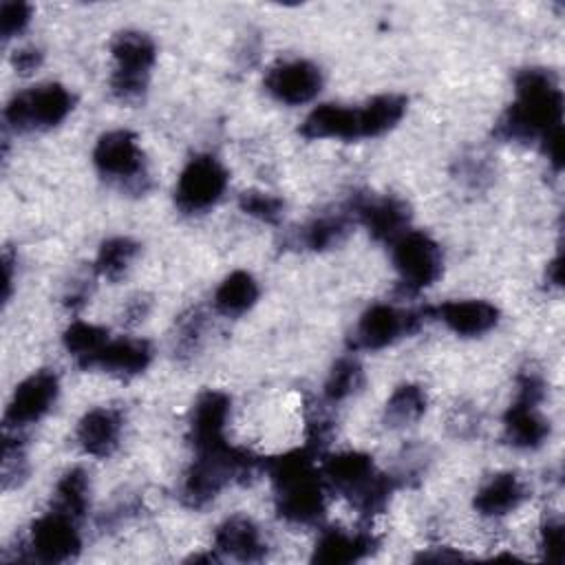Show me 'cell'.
Returning a JSON list of instances; mask_svg holds the SVG:
<instances>
[{
    "mask_svg": "<svg viewBox=\"0 0 565 565\" xmlns=\"http://www.w3.org/2000/svg\"><path fill=\"white\" fill-rule=\"evenodd\" d=\"M353 221L362 223L380 243H395L411 223V207L393 194H353L347 203Z\"/></svg>",
    "mask_w": 565,
    "mask_h": 565,
    "instance_id": "obj_13",
    "label": "cell"
},
{
    "mask_svg": "<svg viewBox=\"0 0 565 565\" xmlns=\"http://www.w3.org/2000/svg\"><path fill=\"white\" fill-rule=\"evenodd\" d=\"M539 143H541V150L547 157L550 166L556 172H561V168H563V126L550 130Z\"/></svg>",
    "mask_w": 565,
    "mask_h": 565,
    "instance_id": "obj_38",
    "label": "cell"
},
{
    "mask_svg": "<svg viewBox=\"0 0 565 565\" xmlns=\"http://www.w3.org/2000/svg\"><path fill=\"white\" fill-rule=\"evenodd\" d=\"M320 472L327 490L344 497L366 519L384 512L391 494L399 488L395 475L377 470L373 457L360 450H344L322 459Z\"/></svg>",
    "mask_w": 565,
    "mask_h": 565,
    "instance_id": "obj_4",
    "label": "cell"
},
{
    "mask_svg": "<svg viewBox=\"0 0 565 565\" xmlns=\"http://www.w3.org/2000/svg\"><path fill=\"white\" fill-rule=\"evenodd\" d=\"M214 550L241 563H260L267 556V543L260 536L258 525L245 516H227L214 532Z\"/></svg>",
    "mask_w": 565,
    "mask_h": 565,
    "instance_id": "obj_18",
    "label": "cell"
},
{
    "mask_svg": "<svg viewBox=\"0 0 565 565\" xmlns=\"http://www.w3.org/2000/svg\"><path fill=\"white\" fill-rule=\"evenodd\" d=\"M60 395V377L53 369H40L24 377L4 411V430H20L40 422Z\"/></svg>",
    "mask_w": 565,
    "mask_h": 565,
    "instance_id": "obj_14",
    "label": "cell"
},
{
    "mask_svg": "<svg viewBox=\"0 0 565 565\" xmlns=\"http://www.w3.org/2000/svg\"><path fill=\"white\" fill-rule=\"evenodd\" d=\"M316 457L318 452L305 444L302 448L265 459L276 514L291 525H316L327 512V486Z\"/></svg>",
    "mask_w": 565,
    "mask_h": 565,
    "instance_id": "obj_2",
    "label": "cell"
},
{
    "mask_svg": "<svg viewBox=\"0 0 565 565\" xmlns=\"http://www.w3.org/2000/svg\"><path fill=\"white\" fill-rule=\"evenodd\" d=\"M137 254H139V243L137 241H132L128 236L106 238L97 249L93 271L97 276L115 282L128 271V267L132 265Z\"/></svg>",
    "mask_w": 565,
    "mask_h": 565,
    "instance_id": "obj_30",
    "label": "cell"
},
{
    "mask_svg": "<svg viewBox=\"0 0 565 565\" xmlns=\"http://www.w3.org/2000/svg\"><path fill=\"white\" fill-rule=\"evenodd\" d=\"M93 163L102 179L126 194L141 196L152 188L150 170L135 132L119 128L104 132L93 148Z\"/></svg>",
    "mask_w": 565,
    "mask_h": 565,
    "instance_id": "obj_5",
    "label": "cell"
},
{
    "mask_svg": "<svg viewBox=\"0 0 565 565\" xmlns=\"http://www.w3.org/2000/svg\"><path fill=\"white\" fill-rule=\"evenodd\" d=\"M428 313L461 338L483 335L499 322V309L488 300H448L428 307Z\"/></svg>",
    "mask_w": 565,
    "mask_h": 565,
    "instance_id": "obj_17",
    "label": "cell"
},
{
    "mask_svg": "<svg viewBox=\"0 0 565 565\" xmlns=\"http://www.w3.org/2000/svg\"><path fill=\"white\" fill-rule=\"evenodd\" d=\"M110 340L108 329L99 324H90L84 320H75L66 327L62 335V344L68 351V355L75 360V364L84 371H88L93 358L102 351V347Z\"/></svg>",
    "mask_w": 565,
    "mask_h": 565,
    "instance_id": "obj_29",
    "label": "cell"
},
{
    "mask_svg": "<svg viewBox=\"0 0 565 565\" xmlns=\"http://www.w3.org/2000/svg\"><path fill=\"white\" fill-rule=\"evenodd\" d=\"M459 177L461 181L470 183L472 188L483 185L486 181H490V166L483 157H461L459 159Z\"/></svg>",
    "mask_w": 565,
    "mask_h": 565,
    "instance_id": "obj_37",
    "label": "cell"
},
{
    "mask_svg": "<svg viewBox=\"0 0 565 565\" xmlns=\"http://www.w3.org/2000/svg\"><path fill=\"white\" fill-rule=\"evenodd\" d=\"M31 15H33V9L29 2H15V0H4L2 7H0V33H2V40H11L13 35L22 33L26 29V24L31 22Z\"/></svg>",
    "mask_w": 565,
    "mask_h": 565,
    "instance_id": "obj_36",
    "label": "cell"
},
{
    "mask_svg": "<svg viewBox=\"0 0 565 565\" xmlns=\"http://www.w3.org/2000/svg\"><path fill=\"white\" fill-rule=\"evenodd\" d=\"M545 280L554 287H561L563 285V256L561 252L547 263V269H545Z\"/></svg>",
    "mask_w": 565,
    "mask_h": 565,
    "instance_id": "obj_44",
    "label": "cell"
},
{
    "mask_svg": "<svg viewBox=\"0 0 565 565\" xmlns=\"http://www.w3.org/2000/svg\"><path fill=\"white\" fill-rule=\"evenodd\" d=\"M42 60H44V53H42L40 49L26 46V49H20V51L13 53L11 64H13V68H15L20 75H29V73H33V71L42 64Z\"/></svg>",
    "mask_w": 565,
    "mask_h": 565,
    "instance_id": "obj_41",
    "label": "cell"
},
{
    "mask_svg": "<svg viewBox=\"0 0 565 565\" xmlns=\"http://www.w3.org/2000/svg\"><path fill=\"white\" fill-rule=\"evenodd\" d=\"M322 88V71L309 60H285L265 75V90L280 104L300 106L311 102Z\"/></svg>",
    "mask_w": 565,
    "mask_h": 565,
    "instance_id": "obj_15",
    "label": "cell"
},
{
    "mask_svg": "<svg viewBox=\"0 0 565 565\" xmlns=\"http://www.w3.org/2000/svg\"><path fill=\"white\" fill-rule=\"evenodd\" d=\"M539 547L545 561L550 563H561L565 554V525L561 516H547L541 523V534H539Z\"/></svg>",
    "mask_w": 565,
    "mask_h": 565,
    "instance_id": "obj_35",
    "label": "cell"
},
{
    "mask_svg": "<svg viewBox=\"0 0 565 565\" xmlns=\"http://www.w3.org/2000/svg\"><path fill=\"white\" fill-rule=\"evenodd\" d=\"M351 223H353V216H351L349 207H344L340 212H327V214L313 216L311 221L300 225L294 232L289 243L300 249L322 252V249L340 245L347 238V234L351 232Z\"/></svg>",
    "mask_w": 565,
    "mask_h": 565,
    "instance_id": "obj_24",
    "label": "cell"
},
{
    "mask_svg": "<svg viewBox=\"0 0 565 565\" xmlns=\"http://www.w3.org/2000/svg\"><path fill=\"white\" fill-rule=\"evenodd\" d=\"M300 135L305 139H362L360 108L340 104H320L302 121Z\"/></svg>",
    "mask_w": 565,
    "mask_h": 565,
    "instance_id": "obj_21",
    "label": "cell"
},
{
    "mask_svg": "<svg viewBox=\"0 0 565 565\" xmlns=\"http://www.w3.org/2000/svg\"><path fill=\"white\" fill-rule=\"evenodd\" d=\"M527 499L525 483L514 472H497L475 492L472 505L481 516H505Z\"/></svg>",
    "mask_w": 565,
    "mask_h": 565,
    "instance_id": "obj_23",
    "label": "cell"
},
{
    "mask_svg": "<svg viewBox=\"0 0 565 565\" xmlns=\"http://www.w3.org/2000/svg\"><path fill=\"white\" fill-rule=\"evenodd\" d=\"M448 426L450 430L457 435V437H470L477 433L479 428V417L475 415V411L466 408V406H457L452 417L448 419Z\"/></svg>",
    "mask_w": 565,
    "mask_h": 565,
    "instance_id": "obj_39",
    "label": "cell"
},
{
    "mask_svg": "<svg viewBox=\"0 0 565 565\" xmlns=\"http://www.w3.org/2000/svg\"><path fill=\"white\" fill-rule=\"evenodd\" d=\"M73 516L49 510L31 523L29 539L22 552L24 561L38 563H66L73 561L82 550V536Z\"/></svg>",
    "mask_w": 565,
    "mask_h": 565,
    "instance_id": "obj_12",
    "label": "cell"
},
{
    "mask_svg": "<svg viewBox=\"0 0 565 565\" xmlns=\"http://www.w3.org/2000/svg\"><path fill=\"white\" fill-rule=\"evenodd\" d=\"M205 316L199 309H190L177 320V335H174V355L190 358L196 353L203 335Z\"/></svg>",
    "mask_w": 565,
    "mask_h": 565,
    "instance_id": "obj_34",
    "label": "cell"
},
{
    "mask_svg": "<svg viewBox=\"0 0 565 565\" xmlns=\"http://www.w3.org/2000/svg\"><path fill=\"white\" fill-rule=\"evenodd\" d=\"M391 256L399 276V289L406 294H419L437 282L444 271L441 247L419 230H406L395 243H391Z\"/></svg>",
    "mask_w": 565,
    "mask_h": 565,
    "instance_id": "obj_9",
    "label": "cell"
},
{
    "mask_svg": "<svg viewBox=\"0 0 565 565\" xmlns=\"http://www.w3.org/2000/svg\"><path fill=\"white\" fill-rule=\"evenodd\" d=\"M238 207L247 216H252V218H256L260 223H269V225H276L282 218V214H285V201L280 196L263 192V190H245V192H241Z\"/></svg>",
    "mask_w": 565,
    "mask_h": 565,
    "instance_id": "obj_33",
    "label": "cell"
},
{
    "mask_svg": "<svg viewBox=\"0 0 565 565\" xmlns=\"http://www.w3.org/2000/svg\"><path fill=\"white\" fill-rule=\"evenodd\" d=\"M2 265H4V291H2V298L7 302L9 296H11V287H13V256H11L9 249H4V254H2Z\"/></svg>",
    "mask_w": 565,
    "mask_h": 565,
    "instance_id": "obj_45",
    "label": "cell"
},
{
    "mask_svg": "<svg viewBox=\"0 0 565 565\" xmlns=\"http://www.w3.org/2000/svg\"><path fill=\"white\" fill-rule=\"evenodd\" d=\"M121 430H124V415L117 408L110 406H99L88 411L75 430L77 444L79 448L90 455V457H99L106 459L110 457L121 439Z\"/></svg>",
    "mask_w": 565,
    "mask_h": 565,
    "instance_id": "obj_19",
    "label": "cell"
},
{
    "mask_svg": "<svg viewBox=\"0 0 565 565\" xmlns=\"http://www.w3.org/2000/svg\"><path fill=\"white\" fill-rule=\"evenodd\" d=\"M139 512V501L137 499H126L124 503L115 505L113 510L104 512L102 519H99V525L106 530V527H117L121 523H126L130 516H135Z\"/></svg>",
    "mask_w": 565,
    "mask_h": 565,
    "instance_id": "obj_40",
    "label": "cell"
},
{
    "mask_svg": "<svg viewBox=\"0 0 565 565\" xmlns=\"http://www.w3.org/2000/svg\"><path fill=\"white\" fill-rule=\"evenodd\" d=\"M380 545V539L371 530L344 532L342 527H327L316 541L311 561L327 565L355 563L373 554Z\"/></svg>",
    "mask_w": 565,
    "mask_h": 565,
    "instance_id": "obj_20",
    "label": "cell"
},
{
    "mask_svg": "<svg viewBox=\"0 0 565 565\" xmlns=\"http://www.w3.org/2000/svg\"><path fill=\"white\" fill-rule=\"evenodd\" d=\"M362 386H364V369L360 360L353 355H344L331 366L322 395H324V402L340 404L353 397L355 393H360Z\"/></svg>",
    "mask_w": 565,
    "mask_h": 565,
    "instance_id": "obj_31",
    "label": "cell"
},
{
    "mask_svg": "<svg viewBox=\"0 0 565 565\" xmlns=\"http://www.w3.org/2000/svg\"><path fill=\"white\" fill-rule=\"evenodd\" d=\"M0 477H2V488L4 490L20 488L29 477V459H26V450H24L22 439H18V430H15V435H9L4 430Z\"/></svg>",
    "mask_w": 565,
    "mask_h": 565,
    "instance_id": "obj_32",
    "label": "cell"
},
{
    "mask_svg": "<svg viewBox=\"0 0 565 565\" xmlns=\"http://www.w3.org/2000/svg\"><path fill=\"white\" fill-rule=\"evenodd\" d=\"M258 282L249 271L236 269L230 276H225L221 280V285L214 291V309L221 316L227 318H238L243 313H247L256 300H258Z\"/></svg>",
    "mask_w": 565,
    "mask_h": 565,
    "instance_id": "obj_25",
    "label": "cell"
},
{
    "mask_svg": "<svg viewBox=\"0 0 565 565\" xmlns=\"http://www.w3.org/2000/svg\"><path fill=\"white\" fill-rule=\"evenodd\" d=\"M152 362V347L143 338H117L108 340L93 358L90 369H102L117 377H135L143 373Z\"/></svg>",
    "mask_w": 565,
    "mask_h": 565,
    "instance_id": "obj_22",
    "label": "cell"
},
{
    "mask_svg": "<svg viewBox=\"0 0 565 565\" xmlns=\"http://www.w3.org/2000/svg\"><path fill=\"white\" fill-rule=\"evenodd\" d=\"M457 558H463L461 552H450V547H441V552L433 554V552H422L417 556V561H457Z\"/></svg>",
    "mask_w": 565,
    "mask_h": 565,
    "instance_id": "obj_46",
    "label": "cell"
},
{
    "mask_svg": "<svg viewBox=\"0 0 565 565\" xmlns=\"http://www.w3.org/2000/svg\"><path fill=\"white\" fill-rule=\"evenodd\" d=\"M150 311V300L146 296H135L128 300V305L124 307V322L126 324H137L141 322Z\"/></svg>",
    "mask_w": 565,
    "mask_h": 565,
    "instance_id": "obj_43",
    "label": "cell"
},
{
    "mask_svg": "<svg viewBox=\"0 0 565 565\" xmlns=\"http://www.w3.org/2000/svg\"><path fill=\"white\" fill-rule=\"evenodd\" d=\"M115 71L110 75V90L124 104L143 99L150 73L157 62L154 40L143 31H121L110 42Z\"/></svg>",
    "mask_w": 565,
    "mask_h": 565,
    "instance_id": "obj_7",
    "label": "cell"
},
{
    "mask_svg": "<svg viewBox=\"0 0 565 565\" xmlns=\"http://www.w3.org/2000/svg\"><path fill=\"white\" fill-rule=\"evenodd\" d=\"M230 411H232V399L223 391L210 388L196 397L190 413V428H188V439L194 452L227 441L225 426L230 419Z\"/></svg>",
    "mask_w": 565,
    "mask_h": 565,
    "instance_id": "obj_16",
    "label": "cell"
},
{
    "mask_svg": "<svg viewBox=\"0 0 565 565\" xmlns=\"http://www.w3.org/2000/svg\"><path fill=\"white\" fill-rule=\"evenodd\" d=\"M516 99L497 119L492 135L508 143L541 141L563 126V90L554 71L530 66L514 75Z\"/></svg>",
    "mask_w": 565,
    "mask_h": 565,
    "instance_id": "obj_1",
    "label": "cell"
},
{
    "mask_svg": "<svg viewBox=\"0 0 565 565\" xmlns=\"http://www.w3.org/2000/svg\"><path fill=\"white\" fill-rule=\"evenodd\" d=\"M73 93L57 84H40L13 95L4 108V124L15 132H35L60 126L73 110Z\"/></svg>",
    "mask_w": 565,
    "mask_h": 565,
    "instance_id": "obj_8",
    "label": "cell"
},
{
    "mask_svg": "<svg viewBox=\"0 0 565 565\" xmlns=\"http://www.w3.org/2000/svg\"><path fill=\"white\" fill-rule=\"evenodd\" d=\"M88 503H90V477H88V472L79 466L68 468L55 486L51 508L73 516L75 521H82L86 510H88Z\"/></svg>",
    "mask_w": 565,
    "mask_h": 565,
    "instance_id": "obj_28",
    "label": "cell"
},
{
    "mask_svg": "<svg viewBox=\"0 0 565 565\" xmlns=\"http://www.w3.org/2000/svg\"><path fill=\"white\" fill-rule=\"evenodd\" d=\"M426 309H397L386 302L371 305L358 320L349 347L353 351H380L395 340L415 333L428 318Z\"/></svg>",
    "mask_w": 565,
    "mask_h": 565,
    "instance_id": "obj_11",
    "label": "cell"
},
{
    "mask_svg": "<svg viewBox=\"0 0 565 565\" xmlns=\"http://www.w3.org/2000/svg\"><path fill=\"white\" fill-rule=\"evenodd\" d=\"M406 106H408V99L397 93H386L369 99L364 106H360L362 139L380 137L393 130L402 121Z\"/></svg>",
    "mask_w": 565,
    "mask_h": 565,
    "instance_id": "obj_26",
    "label": "cell"
},
{
    "mask_svg": "<svg viewBox=\"0 0 565 565\" xmlns=\"http://www.w3.org/2000/svg\"><path fill=\"white\" fill-rule=\"evenodd\" d=\"M88 296H90V282H88V278H79L68 285V289L64 294V305L68 309H79L88 300Z\"/></svg>",
    "mask_w": 565,
    "mask_h": 565,
    "instance_id": "obj_42",
    "label": "cell"
},
{
    "mask_svg": "<svg viewBox=\"0 0 565 565\" xmlns=\"http://www.w3.org/2000/svg\"><path fill=\"white\" fill-rule=\"evenodd\" d=\"M545 397V380L534 369L516 375V399L503 413V439L521 450H534L550 437V422L539 413Z\"/></svg>",
    "mask_w": 565,
    "mask_h": 565,
    "instance_id": "obj_6",
    "label": "cell"
},
{
    "mask_svg": "<svg viewBox=\"0 0 565 565\" xmlns=\"http://www.w3.org/2000/svg\"><path fill=\"white\" fill-rule=\"evenodd\" d=\"M260 468H265V459L247 448L230 446V441L196 450L179 488L181 503L192 510H203L230 483H247Z\"/></svg>",
    "mask_w": 565,
    "mask_h": 565,
    "instance_id": "obj_3",
    "label": "cell"
},
{
    "mask_svg": "<svg viewBox=\"0 0 565 565\" xmlns=\"http://www.w3.org/2000/svg\"><path fill=\"white\" fill-rule=\"evenodd\" d=\"M428 408V395L419 384H399L384 404L382 422L386 428H406Z\"/></svg>",
    "mask_w": 565,
    "mask_h": 565,
    "instance_id": "obj_27",
    "label": "cell"
},
{
    "mask_svg": "<svg viewBox=\"0 0 565 565\" xmlns=\"http://www.w3.org/2000/svg\"><path fill=\"white\" fill-rule=\"evenodd\" d=\"M230 174L225 166L207 152L194 154L181 170L174 185V205L183 214H203L225 194Z\"/></svg>",
    "mask_w": 565,
    "mask_h": 565,
    "instance_id": "obj_10",
    "label": "cell"
}]
</instances>
